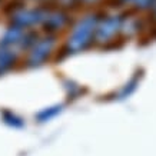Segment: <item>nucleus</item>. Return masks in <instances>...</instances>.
I'll return each instance as SVG.
<instances>
[]
</instances>
